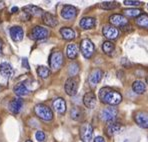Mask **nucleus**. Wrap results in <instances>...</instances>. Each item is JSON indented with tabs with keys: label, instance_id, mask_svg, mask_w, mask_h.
<instances>
[{
	"label": "nucleus",
	"instance_id": "1",
	"mask_svg": "<svg viewBox=\"0 0 148 142\" xmlns=\"http://www.w3.org/2000/svg\"><path fill=\"white\" fill-rule=\"evenodd\" d=\"M98 95L101 102L109 106L118 105L122 100V96H121L120 93L115 90H112L108 87H103V88L100 89Z\"/></svg>",
	"mask_w": 148,
	"mask_h": 142
},
{
	"label": "nucleus",
	"instance_id": "2",
	"mask_svg": "<svg viewBox=\"0 0 148 142\" xmlns=\"http://www.w3.org/2000/svg\"><path fill=\"white\" fill-rule=\"evenodd\" d=\"M34 112L39 118L44 120V121H50L53 119V112L45 104H37L34 107Z\"/></svg>",
	"mask_w": 148,
	"mask_h": 142
},
{
	"label": "nucleus",
	"instance_id": "3",
	"mask_svg": "<svg viewBox=\"0 0 148 142\" xmlns=\"http://www.w3.org/2000/svg\"><path fill=\"white\" fill-rule=\"evenodd\" d=\"M64 59L61 51H53L49 57V65L53 71L59 70L62 67Z\"/></svg>",
	"mask_w": 148,
	"mask_h": 142
},
{
	"label": "nucleus",
	"instance_id": "4",
	"mask_svg": "<svg viewBox=\"0 0 148 142\" xmlns=\"http://www.w3.org/2000/svg\"><path fill=\"white\" fill-rule=\"evenodd\" d=\"M118 114V110L115 106H108L104 108L100 113V118L103 120L104 122H113L117 117Z\"/></svg>",
	"mask_w": 148,
	"mask_h": 142
},
{
	"label": "nucleus",
	"instance_id": "5",
	"mask_svg": "<svg viewBox=\"0 0 148 142\" xmlns=\"http://www.w3.org/2000/svg\"><path fill=\"white\" fill-rule=\"evenodd\" d=\"M80 137L83 142H92L93 139V128L90 123L85 122L80 127Z\"/></svg>",
	"mask_w": 148,
	"mask_h": 142
},
{
	"label": "nucleus",
	"instance_id": "6",
	"mask_svg": "<svg viewBox=\"0 0 148 142\" xmlns=\"http://www.w3.org/2000/svg\"><path fill=\"white\" fill-rule=\"evenodd\" d=\"M80 50H81L82 55L87 59H89L94 53V45H93L92 41L89 39H83L80 43Z\"/></svg>",
	"mask_w": 148,
	"mask_h": 142
},
{
	"label": "nucleus",
	"instance_id": "7",
	"mask_svg": "<svg viewBox=\"0 0 148 142\" xmlns=\"http://www.w3.org/2000/svg\"><path fill=\"white\" fill-rule=\"evenodd\" d=\"M49 31L45 27L42 26H35L32 28L31 32H30V38L33 40H42L48 37Z\"/></svg>",
	"mask_w": 148,
	"mask_h": 142
},
{
	"label": "nucleus",
	"instance_id": "8",
	"mask_svg": "<svg viewBox=\"0 0 148 142\" xmlns=\"http://www.w3.org/2000/svg\"><path fill=\"white\" fill-rule=\"evenodd\" d=\"M65 92L67 95L73 96L76 94L78 89V79L75 77H70L65 81Z\"/></svg>",
	"mask_w": 148,
	"mask_h": 142
},
{
	"label": "nucleus",
	"instance_id": "9",
	"mask_svg": "<svg viewBox=\"0 0 148 142\" xmlns=\"http://www.w3.org/2000/svg\"><path fill=\"white\" fill-rule=\"evenodd\" d=\"M102 32H103V35L106 38L110 39V40H114V39H116L119 36V30L115 26L110 25V24L104 26Z\"/></svg>",
	"mask_w": 148,
	"mask_h": 142
},
{
	"label": "nucleus",
	"instance_id": "10",
	"mask_svg": "<svg viewBox=\"0 0 148 142\" xmlns=\"http://www.w3.org/2000/svg\"><path fill=\"white\" fill-rule=\"evenodd\" d=\"M61 16L66 20H71L77 16V9L72 5H65L61 10Z\"/></svg>",
	"mask_w": 148,
	"mask_h": 142
},
{
	"label": "nucleus",
	"instance_id": "11",
	"mask_svg": "<svg viewBox=\"0 0 148 142\" xmlns=\"http://www.w3.org/2000/svg\"><path fill=\"white\" fill-rule=\"evenodd\" d=\"M102 74H103V72L98 68L91 71V73L89 74V77H88V82L91 87L97 86V84L100 82V80L102 78Z\"/></svg>",
	"mask_w": 148,
	"mask_h": 142
},
{
	"label": "nucleus",
	"instance_id": "12",
	"mask_svg": "<svg viewBox=\"0 0 148 142\" xmlns=\"http://www.w3.org/2000/svg\"><path fill=\"white\" fill-rule=\"evenodd\" d=\"M109 22L113 26H118V27H124V26L128 25V21L123 15L120 14H113L109 17Z\"/></svg>",
	"mask_w": 148,
	"mask_h": 142
},
{
	"label": "nucleus",
	"instance_id": "13",
	"mask_svg": "<svg viewBox=\"0 0 148 142\" xmlns=\"http://www.w3.org/2000/svg\"><path fill=\"white\" fill-rule=\"evenodd\" d=\"M134 120L137 125L141 128H148V113L147 112H137L134 116Z\"/></svg>",
	"mask_w": 148,
	"mask_h": 142
},
{
	"label": "nucleus",
	"instance_id": "14",
	"mask_svg": "<svg viewBox=\"0 0 148 142\" xmlns=\"http://www.w3.org/2000/svg\"><path fill=\"white\" fill-rule=\"evenodd\" d=\"M52 107L53 109L59 114H64L65 111H66V102L65 100L61 97H58L56 99L53 100L52 102Z\"/></svg>",
	"mask_w": 148,
	"mask_h": 142
},
{
	"label": "nucleus",
	"instance_id": "15",
	"mask_svg": "<svg viewBox=\"0 0 148 142\" xmlns=\"http://www.w3.org/2000/svg\"><path fill=\"white\" fill-rule=\"evenodd\" d=\"M10 36H11L13 41L19 42L23 39L24 31L20 26H13V27L10 28Z\"/></svg>",
	"mask_w": 148,
	"mask_h": 142
},
{
	"label": "nucleus",
	"instance_id": "16",
	"mask_svg": "<svg viewBox=\"0 0 148 142\" xmlns=\"http://www.w3.org/2000/svg\"><path fill=\"white\" fill-rule=\"evenodd\" d=\"M83 103L87 108L93 109L96 106V96L93 92H87L83 97Z\"/></svg>",
	"mask_w": 148,
	"mask_h": 142
},
{
	"label": "nucleus",
	"instance_id": "17",
	"mask_svg": "<svg viewBox=\"0 0 148 142\" xmlns=\"http://www.w3.org/2000/svg\"><path fill=\"white\" fill-rule=\"evenodd\" d=\"M121 128H122V125H121L120 123H118V122H115V121L109 122L105 128L106 134H107L108 136H113V135L116 134L117 132H119V131L121 130Z\"/></svg>",
	"mask_w": 148,
	"mask_h": 142
},
{
	"label": "nucleus",
	"instance_id": "18",
	"mask_svg": "<svg viewBox=\"0 0 148 142\" xmlns=\"http://www.w3.org/2000/svg\"><path fill=\"white\" fill-rule=\"evenodd\" d=\"M22 106H23V100L21 98L17 97L11 100V102L9 104V109L13 114H18L20 112Z\"/></svg>",
	"mask_w": 148,
	"mask_h": 142
},
{
	"label": "nucleus",
	"instance_id": "19",
	"mask_svg": "<svg viewBox=\"0 0 148 142\" xmlns=\"http://www.w3.org/2000/svg\"><path fill=\"white\" fill-rule=\"evenodd\" d=\"M42 20L45 25L49 26V27H55L58 25V21L54 15H52L49 12H44L42 15Z\"/></svg>",
	"mask_w": 148,
	"mask_h": 142
},
{
	"label": "nucleus",
	"instance_id": "20",
	"mask_svg": "<svg viewBox=\"0 0 148 142\" xmlns=\"http://www.w3.org/2000/svg\"><path fill=\"white\" fill-rule=\"evenodd\" d=\"M23 11L29 14L30 16H42L44 13L41 8L37 7L35 5H26L23 7Z\"/></svg>",
	"mask_w": 148,
	"mask_h": 142
},
{
	"label": "nucleus",
	"instance_id": "21",
	"mask_svg": "<svg viewBox=\"0 0 148 142\" xmlns=\"http://www.w3.org/2000/svg\"><path fill=\"white\" fill-rule=\"evenodd\" d=\"M0 74L6 79H9L13 74V69L11 65L7 62H2L0 64Z\"/></svg>",
	"mask_w": 148,
	"mask_h": 142
},
{
	"label": "nucleus",
	"instance_id": "22",
	"mask_svg": "<svg viewBox=\"0 0 148 142\" xmlns=\"http://www.w3.org/2000/svg\"><path fill=\"white\" fill-rule=\"evenodd\" d=\"M95 24H96V20L93 17H83L79 22L80 27L85 30L93 28L95 26Z\"/></svg>",
	"mask_w": 148,
	"mask_h": 142
},
{
	"label": "nucleus",
	"instance_id": "23",
	"mask_svg": "<svg viewBox=\"0 0 148 142\" xmlns=\"http://www.w3.org/2000/svg\"><path fill=\"white\" fill-rule=\"evenodd\" d=\"M60 34L65 40H73L76 36L74 30L69 27H62L60 29Z\"/></svg>",
	"mask_w": 148,
	"mask_h": 142
},
{
	"label": "nucleus",
	"instance_id": "24",
	"mask_svg": "<svg viewBox=\"0 0 148 142\" xmlns=\"http://www.w3.org/2000/svg\"><path fill=\"white\" fill-rule=\"evenodd\" d=\"M66 55L69 59H75L78 55V46L76 44H69L66 47Z\"/></svg>",
	"mask_w": 148,
	"mask_h": 142
},
{
	"label": "nucleus",
	"instance_id": "25",
	"mask_svg": "<svg viewBox=\"0 0 148 142\" xmlns=\"http://www.w3.org/2000/svg\"><path fill=\"white\" fill-rule=\"evenodd\" d=\"M14 92L18 96H25L29 93V90L24 83H18L14 86Z\"/></svg>",
	"mask_w": 148,
	"mask_h": 142
},
{
	"label": "nucleus",
	"instance_id": "26",
	"mask_svg": "<svg viewBox=\"0 0 148 142\" xmlns=\"http://www.w3.org/2000/svg\"><path fill=\"white\" fill-rule=\"evenodd\" d=\"M132 89H133V91L137 93V94H143L145 92V90H146V87H145V84L142 81L136 80L133 83V85H132Z\"/></svg>",
	"mask_w": 148,
	"mask_h": 142
},
{
	"label": "nucleus",
	"instance_id": "27",
	"mask_svg": "<svg viewBox=\"0 0 148 142\" xmlns=\"http://www.w3.org/2000/svg\"><path fill=\"white\" fill-rule=\"evenodd\" d=\"M136 24L139 27L148 29V14H141L140 16L137 17Z\"/></svg>",
	"mask_w": 148,
	"mask_h": 142
},
{
	"label": "nucleus",
	"instance_id": "28",
	"mask_svg": "<svg viewBox=\"0 0 148 142\" xmlns=\"http://www.w3.org/2000/svg\"><path fill=\"white\" fill-rule=\"evenodd\" d=\"M100 7L103 8V9H106V10H111V9H115L119 6L118 2L116 1H104V2H101L99 4Z\"/></svg>",
	"mask_w": 148,
	"mask_h": 142
},
{
	"label": "nucleus",
	"instance_id": "29",
	"mask_svg": "<svg viewBox=\"0 0 148 142\" xmlns=\"http://www.w3.org/2000/svg\"><path fill=\"white\" fill-rule=\"evenodd\" d=\"M102 49H103L104 53L108 54V55H111V54L113 53V51H114L115 46H114V44H113L112 42L106 41V42H104L103 45H102Z\"/></svg>",
	"mask_w": 148,
	"mask_h": 142
},
{
	"label": "nucleus",
	"instance_id": "30",
	"mask_svg": "<svg viewBox=\"0 0 148 142\" xmlns=\"http://www.w3.org/2000/svg\"><path fill=\"white\" fill-rule=\"evenodd\" d=\"M79 69L80 68H79V64H78V63H76V62L71 63L68 67V74L71 77H74V76H76L78 74Z\"/></svg>",
	"mask_w": 148,
	"mask_h": 142
},
{
	"label": "nucleus",
	"instance_id": "31",
	"mask_svg": "<svg viewBox=\"0 0 148 142\" xmlns=\"http://www.w3.org/2000/svg\"><path fill=\"white\" fill-rule=\"evenodd\" d=\"M37 74L39 75V77L45 79V78H47L50 75V69L45 66H39L37 68Z\"/></svg>",
	"mask_w": 148,
	"mask_h": 142
},
{
	"label": "nucleus",
	"instance_id": "32",
	"mask_svg": "<svg viewBox=\"0 0 148 142\" xmlns=\"http://www.w3.org/2000/svg\"><path fill=\"white\" fill-rule=\"evenodd\" d=\"M140 13H141V11L139 9H133V8L123 10V14L128 17H138L141 15Z\"/></svg>",
	"mask_w": 148,
	"mask_h": 142
},
{
	"label": "nucleus",
	"instance_id": "33",
	"mask_svg": "<svg viewBox=\"0 0 148 142\" xmlns=\"http://www.w3.org/2000/svg\"><path fill=\"white\" fill-rule=\"evenodd\" d=\"M70 115L73 120H79L82 116V112L78 107H73L70 111Z\"/></svg>",
	"mask_w": 148,
	"mask_h": 142
},
{
	"label": "nucleus",
	"instance_id": "34",
	"mask_svg": "<svg viewBox=\"0 0 148 142\" xmlns=\"http://www.w3.org/2000/svg\"><path fill=\"white\" fill-rule=\"evenodd\" d=\"M35 137H36V140L38 142H43L45 140V134H44V132L41 130H38L35 133Z\"/></svg>",
	"mask_w": 148,
	"mask_h": 142
},
{
	"label": "nucleus",
	"instance_id": "35",
	"mask_svg": "<svg viewBox=\"0 0 148 142\" xmlns=\"http://www.w3.org/2000/svg\"><path fill=\"white\" fill-rule=\"evenodd\" d=\"M124 4L125 5H130V6H137V5H140L141 2L140 1H133V0H125L124 1Z\"/></svg>",
	"mask_w": 148,
	"mask_h": 142
},
{
	"label": "nucleus",
	"instance_id": "36",
	"mask_svg": "<svg viewBox=\"0 0 148 142\" xmlns=\"http://www.w3.org/2000/svg\"><path fill=\"white\" fill-rule=\"evenodd\" d=\"M22 66L26 69H29V63H28L27 58H23L22 59Z\"/></svg>",
	"mask_w": 148,
	"mask_h": 142
},
{
	"label": "nucleus",
	"instance_id": "37",
	"mask_svg": "<svg viewBox=\"0 0 148 142\" xmlns=\"http://www.w3.org/2000/svg\"><path fill=\"white\" fill-rule=\"evenodd\" d=\"M94 142H105V140L103 139V137L101 136H97L94 138Z\"/></svg>",
	"mask_w": 148,
	"mask_h": 142
},
{
	"label": "nucleus",
	"instance_id": "38",
	"mask_svg": "<svg viewBox=\"0 0 148 142\" xmlns=\"http://www.w3.org/2000/svg\"><path fill=\"white\" fill-rule=\"evenodd\" d=\"M121 63H122V65H124V64H127V66H128V67L130 66V63L128 62L127 59H125V58H122V60H121Z\"/></svg>",
	"mask_w": 148,
	"mask_h": 142
},
{
	"label": "nucleus",
	"instance_id": "39",
	"mask_svg": "<svg viewBox=\"0 0 148 142\" xmlns=\"http://www.w3.org/2000/svg\"><path fill=\"white\" fill-rule=\"evenodd\" d=\"M17 11H18V8H17V7H13L12 9H11L12 13H15V12H17Z\"/></svg>",
	"mask_w": 148,
	"mask_h": 142
},
{
	"label": "nucleus",
	"instance_id": "40",
	"mask_svg": "<svg viewBox=\"0 0 148 142\" xmlns=\"http://www.w3.org/2000/svg\"><path fill=\"white\" fill-rule=\"evenodd\" d=\"M2 46H3V44H2V41L0 40V55L2 54Z\"/></svg>",
	"mask_w": 148,
	"mask_h": 142
},
{
	"label": "nucleus",
	"instance_id": "41",
	"mask_svg": "<svg viewBox=\"0 0 148 142\" xmlns=\"http://www.w3.org/2000/svg\"><path fill=\"white\" fill-rule=\"evenodd\" d=\"M3 7H4V2L3 1H0V9H2Z\"/></svg>",
	"mask_w": 148,
	"mask_h": 142
},
{
	"label": "nucleus",
	"instance_id": "42",
	"mask_svg": "<svg viewBox=\"0 0 148 142\" xmlns=\"http://www.w3.org/2000/svg\"><path fill=\"white\" fill-rule=\"evenodd\" d=\"M26 142H32L31 140H27V141H26Z\"/></svg>",
	"mask_w": 148,
	"mask_h": 142
},
{
	"label": "nucleus",
	"instance_id": "43",
	"mask_svg": "<svg viewBox=\"0 0 148 142\" xmlns=\"http://www.w3.org/2000/svg\"><path fill=\"white\" fill-rule=\"evenodd\" d=\"M0 122H1V120H0Z\"/></svg>",
	"mask_w": 148,
	"mask_h": 142
}]
</instances>
